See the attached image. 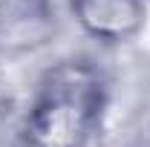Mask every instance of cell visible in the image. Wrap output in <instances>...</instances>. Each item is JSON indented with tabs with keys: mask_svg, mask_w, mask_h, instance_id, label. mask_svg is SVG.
I'll use <instances>...</instances> for the list:
<instances>
[{
	"mask_svg": "<svg viewBox=\"0 0 150 147\" xmlns=\"http://www.w3.org/2000/svg\"><path fill=\"white\" fill-rule=\"evenodd\" d=\"M107 90L84 61H64L40 81L26 118L32 147H90L101 127Z\"/></svg>",
	"mask_w": 150,
	"mask_h": 147,
	"instance_id": "cell-1",
	"label": "cell"
},
{
	"mask_svg": "<svg viewBox=\"0 0 150 147\" xmlns=\"http://www.w3.org/2000/svg\"><path fill=\"white\" fill-rule=\"evenodd\" d=\"M55 32L49 0H0V49L26 52L46 43Z\"/></svg>",
	"mask_w": 150,
	"mask_h": 147,
	"instance_id": "cell-2",
	"label": "cell"
},
{
	"mask_svg": "<svg viewBox=\"0 0 150 147\" xmlns=\"http://www.w3.org/2000/svg\"><path fill=\"white\" fill-rule=\"evenodd\" d=\"M78 23L101 40H127L144 23L142 0H75Z\"/></svg>",
	"mask_w": 150,
	"mask_h": 147,
	"instance_id": "cell-3",
	"label": "cell"
}]
</instances>
